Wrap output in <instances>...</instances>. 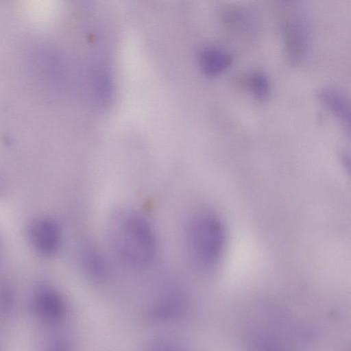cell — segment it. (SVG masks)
Listing matches in <instances>:
<instances>
[{
  "label": "cell",
  "instance_id": "obj_1",
  "mask_svg": "<svg viewBox=\"0 0 351 351\" xmlns=\"http://www.w3.org/2000/svg\"><path fill=\"white\" fill-rule=\"evenodd\" d=\"M189 256L204 270L217 266L223 256L226 234L223 223L211 213H200L189 221L186 229Z\"/></svg>",
  "mask_w": 351,
  "mask_h": 351
},
{
  "label": "cell",
  "instance_id": "obj_2",
  "mask_svg": "<svg viewBox=\"0 0 351 351\" xmlns=\"http://www.w3.org/2000/svg\"><path fill=\"white\" fill-rule=\"evenodd\" d=\"M116 247L120 258L130 266L142 267L154 258L156 241L149 222L140 214H127L116 231Z\"/></svg>",
  "mask_w": 351,
  "mask_h": 351
},
{
  "label": "cell",
  "instance_id": "obj_3",
  "mask_svg": "<svg viewBox=\"0 0 351 351\" xmlns=\"http://www.w3.org/2000/svg\"><path fill=\"white\" fill-rule=\"evenodd\" d=\"M276 12L287 61L298 65L304 60L309 43V29L303 8L297 1H280Z\"/></svg>",
  "mask_w": 351,
  "mask_h": 351
},
{
  "label": "cell",
  "instance_id": "obj_4",
  "mask_svg": "<svg viewBox=\"0 0 351 351\" xmlns=\"http://www.w3.org/2000/svg\"><path fill=\"white\" fill-rule=\"evenodd\" d=\"M223 25L228 29L242 35H249L255 30V20L248 9L240 5L224 6L219 14Z\"/></svg>",
  "mask_w": 351,
  "mask_h": 351
},
{
  "label": "cell",
  "instance_id": "obj_5",
  "mask_svg": "<svg viewBox=\"0 0 351 351\" xmlns=\"http://www.w3.org/2000/svg\"><path fill=\"white\" fill-rule=\"evenodd\" d=\"M31 239L35 247L44 254H51L58 247L60 232L56 224L43 219L35 223L31 230Z\"/></svg>",
  "mask_w": 351,
  "mask_h": 351
},
{
  "label": "cell",
  "instance_id": "obj_6",
  "mask_svg": "<svg viewBox=\"0 0 351 351\" xmlns=\"http://www.w3.org/2000/svg\"><path fill=\"white\" fill-rule=\"evenodd\" d=\"M232 62L230 53L215 47L204 48L199 53V64L208 77H216L226 71Z\"/></svg>",
  "mask_w": 351,
  "mask_h": 351
},
{
  "label": "cell",
  "instance_id": "obj_7",
  "mask_svg": "<svg viewBox=\"0 0 351 351\" xmlns=\"http://www.w3.org/2000/svg\"><path fill=\"white\" fill-rule=\"evenodd\" d=\"M317 98L345 127L350 128V105L342 93L335 89L323 88L317 92Z\"/></svg>",
  "mask_w": 351,
  "mask_h": 351
},
{
  "label": "cell",
  "instance_id": "obj_8",
  "mask_svg": "<svg viewBox=\"0 0 351 351\" xmlns=\"http://www.w3.org/2000/svg\"><path fill=\"white\" fill-rule=\"evenodd\" d=\"M234 82L237 86L248 91L260 101H264L269 97V82L261 71L256 70L246 73H239L234 77Z\"/></svg>",
  "mask_w": 351,
  "mask_h": 351
},
{
  "label": "cell",
  "instance_id": "obj_9",
  "mask_svg": "<svg viewBox=\"0 0 351 351\" xmlns=\"http://www.w3.org/2000/svg\"><path fill=\"white\" fill-rule=\"evenodd\" d=\"M82 255L84 266L88 274L95 278H102L105 275L106 267L99 253L93 247L88 245Z\"/></svg>",
  "mask_w": 351,
  "mask_h": 351
},
{
  "label": "cell",
  "instance_id": "obj_10",
  "mask_svg": "<svg viewBox=\"0 0 351 351\" xmlns=\"http://www.w3.org/2000/svg\"><path fill=\"white\" fill-rule=\"evenodd\" d=\"M152 351H178L174 348L167 346L165 345L156 346L152 348Z\"/></svg>",
  "mask_w": 351,
  "mask_h": 351
}]
</instances>
